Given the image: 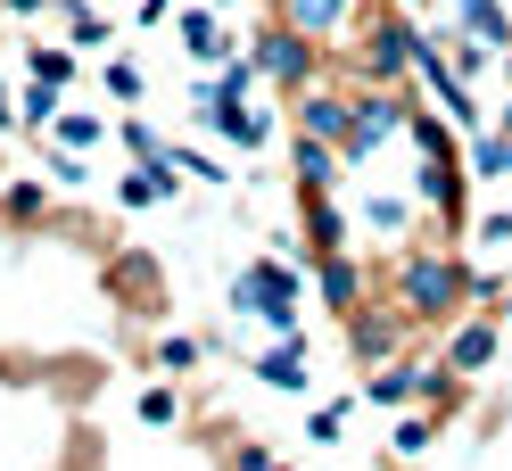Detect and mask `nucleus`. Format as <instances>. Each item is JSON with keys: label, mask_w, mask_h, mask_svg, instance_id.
Listing matches in <instances>:
<instances>
[{"label": "nucleus", "mask_w": 512, "mask_h": 471, "mask_svg": "<svg viewBox=\"0 0 512 471\" xmlns=\"http://www.w3.org/2000/svg\"><path fill=\"white\" fill-rule=\"evenodd\" d=\"M232 298H240V306H256V314H265V323H281V331L298 323V281L281 273V265H248V273L232 281Z\"/></svg>", "instance_id": "f257e3e1"}, {"label": "nucleus", "mask_w": 512, "mask_h": 471, "mask_svg": "<svg viewBox=\"0 0 512 471\" xmlns=\"http://www.w3.org/2000/svg\"><path fill=\"white\" fill-rule=\"evenodd\" d=\"M397 298H405V314H438L446 298H455V265H430V257L405 265V290Z\"/></svg>", "instance_id": "f03ea898"}, {"label": "nucleus", "mask_w": 512, "mask_h": 471, "mask_svg": "<svg viewBox=\"0 0 512 471\" xmlns=\"http://www.w3.org/2000/svg\"><path fill=\"white\" fill-rule=\"evenodd\" d=\"M256 67H265V75H281V83H298V75H306V42H298V34H265Z\"/></svg>", "instance_id": "7ed1b4c3"}, {"label": "nucleus", "mask_w": 512, "mask_h": 471, "mask_svg": "<svg viewBox=\"0 0 512 471\" xmlns=\"http://www.w3.org/2000/svg\"><path fill=\"white\" fill-rule=\"evenodd\" d=\"M488 356H496V323H471V331H455V348H446V364H455V372H479Z\"/></svg>", "instance_id": "20e7f679"}, {"label": "nucleus", "mask_w": 512, "mask_h": 471, "mask_svg": "<svg viewBox=\"0 0 512 471\" xmlns=\"http://www.w3.org/2000/svg\"><path fill=\"white\" fill-rule=\"evenodd\" d=\"M463 25H471V42H512V25L496 0H463Z\"/></svg>", "instance_id": "39448f33"}, {"label": "nucleus", "mask_w": 512, "mask_h": 471, "mask_svg": "<svg viewBox=\"0 0 512 471\" xmlns=\"http://www.w3.org/2000/svg\"><path fill=\"white\" fill-rule=\"evenodd\" d=\"M323 298H331L339 314H356V265H347V257H331V265H323Z\"/></svg>", "instance_id": "423d86ee"}, {"label": "nucleus", "mask_w": 512, "mask_h": 471, "mask_svg": "<svg viewBox=\"0 0 512 471\" xmlns=\"http://www.w3.org/2000/svg\"><path fill=\"white\" fill-rule=\"evenodd\" d=\"M306 124H314V133H356V124H347V100H331V91L306 100Z\"/></svg>", "instance_id": "0eeeda50"}, {"label": "nucleus", "mask_w": 512, "mask_h": 471, "mask_svg": "<svg viewBox=\"0 0 512 471\" xmlns=\"http://www.w3.org/2000/svg\"><path fill=\"white\" fill-rule=\"evenodd\" d=\"M265 381H273V389H298V381H306V348H273V356H265Z\"/></svg>", "instance_id": "6e6552de"}, {"label": "nucleus", "mask_w": 512, "mask_h": 471, "mask_svg": "<svg viewBox=\"0 0 512 471\" xmlns=\"http://www.w3.org/2000/svg\"><path fill=\"white\" fill-rule=\"evenodd\" d=\"M339 9H347V0H290V17L306 25V34H331V25H339Z\"/></svg>", "instance_id": "1a4fd4ad"}, {"label": "nucleus", "mask_w": 512, "mask_h": 471, "mask_svg": "<svg viewBox=\"0 0 512 471\" xmlns=\"http://www.w3.org/2000/svg\"><path fill=\"white\" fill-rule=\"evenodd\" d=\"M298 174L314 182V191H331V182H339L331 174V149H314V141H298Z\"/></svg>", "instance_id": "9d476101"}, {"label": "nucleus", "mask_w": 512, "mask_h": 471, "mask_svg": "<svg viewBox=\"0 0 512 471\" xmlns=\"http://www.w3.org/2000/svg\"><path fill=\"white\" fill-rule=\"evenodd\" d=\"M471 166L488 174V182H504V174H512V141H479V149H471Z\"/></svg>", "instance_id": "9b49d317"}, {"label": "nucleus", "mask_w": 512, "mask_h": 471, "mask_svg": "<svg viewBox=\"0 0 512 471\" xmlns=\"http://www.w3.org/2000/svg\"><path fill=\"white\" fill-rule=\"evenodd\" d=\"M34 75H42V83H67V75H75V58H67V50H42V42H34Z\"/></svg>", "instance_id": "f8f14e48"}, {"label": "nucleus", "mask_w": 512, "mask_h": 471, "mask_svg": "<svg viewBox=\"0 0 512 471\" xmlns=\"http://www.w3.org/2000/svg\"><path fill=\"white\" fill-rule=\"evenodd\" d=\"M182 34H190V50H199V58H223V42H215V17H190Z\"/></svg>", "instance_id": "ddd939ff"}, {"label": "nucleus", "mask_w": 512, "mask_h": 471, "mask_svg": "<svg viewBox=\"0 0 512 471\" xmlns=\"http://www.w3.org/2000/svg\"><path fill=\"white\" fill-rule=\"evenodd\" d=\"M141 422H174V389H149L141 397Z\"/></svg>", "instance_id": "4468645a"}, {"label": "nucleus", "mask_w": 512, "mask_h": 471, "mask_svg": "<svg viewBox=\"0 0 512 471\" xmlns=\"http://www.w3.org/2000/svg\"><path fill=\"white\" fill-rule=\"evenodd\" d=\"M479 240H488V248H504V240H512V215H488V224H479Z\"/></svg>", "instance_id": "2eb2a0df"}, {"label": "nucleus", "mask_w": 512, "mask_h": 471, "mask_svg": "<svg viewBox=\"0 0 512 471\" xmlns=\"http://www.w3.org/2000/svg\"><path fill=\"white\" fill-rule=\"evenodd\" d=\"M9 9H42V0H9Z\"/></svg>", "instance_id": "dca6fc26"}, {"label": "nucleus", "mask_w": 512, "mask_h": 471, "mask_svg": "<svg viewBox=\"0 0 512 471\" xmlns=\"http://www.w3.org/2000/svg\"><path fill=\"white\" fill-rule=\"evenodd\" d=\"M405 9H422V0H405Z\"/></svg>", "instance_id": "f3484780"}, {"label": "nucleus", "mask_w": 512, "mask_h": 471, "mask_svg": "<svg viewBox=\"0 0 512 471\" xmlns=\"http://www.w3.org/2000/svg\"><path fill=\"white\" fill-rule=\"evenodd\" d=\"M265 471H273V463H265Z\"/></svg>", "instance_id": "a211bd4d"}]
</instances>
